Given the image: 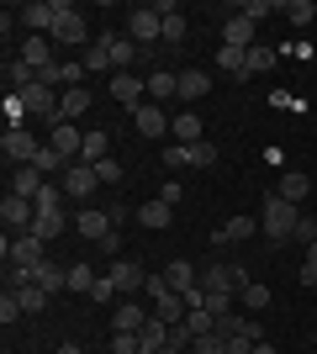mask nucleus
<instances>
[{
  "label": "nucleus",
  "mask_w": 317,
  "mask_h": 354,
  "mask_svg": "<svg viewBox=\"0 0 317 354\" xmlns=\"http://www.w3.org/2000/svg\"><path fill=\"white\" fill-rule=\"evenodd\" d=\"M307 191H312V185H307L302 169H286V175H280V185H275V196H280V201H291V207H302Z\"/></svg>",
  "instance_id": "23"
},
{
  "label": "nucleus",
  "mask_w": 317,
  "mask_h": 354,
  "mask_svg": "<svg viewBox=\"0 0 317 354\" xmlns=\"http://www.w3.org/2000/svg\"><path fill=\"white\" fill-rule=\"evenodd\" d=\"M43 249H48V243H43V238H32V233H16V238L6 233V238H0V254H6V265H27V270H32V265H43V259H48Z\"/></svg>",
  "instance_id": "4"
},
{
  "label": "nucleus",
  "mask_w": 317,
  "mask_h": 354,
  "mask_svg": "<svg viewBox=\"0 0 317 354\" xmlns=\"http://www.w3.org/2000/svg\"><path fill=\"white\" fill-rule=\"evenodd\" d=\"M16 296H21V312H43L48 301H53V296H48L43 286H21V291H16Z\"/></svg>",
  "instance_id": "40"
},
{
  "label": "nucleus",
  "mask_w": 317,
  "mask_h": 354,
  "mask_svg": "<svg viewBox=\"0 0 317 354\" xmlns=\"http://www.w3.org/2000/svg\"><path fill=\"white\" fill-rule=\"evenodd\" d=\"M43 185H48V175H37L32 164H16V169H11V191L27 196V201H37V191H43Z\"/></svg>",
  "instance_id": "20"
},
{
  "label": "nucleus",
  "mask_w": 317,
  "mask_h": 354,
  "mask_svg": "<svg viewBox=\"0 0 317 354\" xmlns=\"http://www.w3.org/2000/svg\"><path fill=\"white\" fill-rule=\"evenodd\" d=\"M16 59H21V64H32V69H48V64H53V43H48V37H27Z\"/></svg>",
  "instance_id": "27"
},
{
  "label": "nucleus",
  "mask_w": 317,
  "mask_h": 354,
  "mask_svg": "<svg viewBox=\"0 0 317 354\" xmlns=\"http://www.w3.org/2000/svg\"><path fill=\"white\" fill-rule=\"evenodd\" d=\"M312 344H317V333H312Z\"/></svg>",
  "instance_id": "60"
},
{
  "label": "nucleus",
  "mask_w": 317,
  "mask_h": 354,
  "mask_svg": "<svg viewBox=\"0 0 317 354\" xmlns=\"http://www.w3.org/2000/svg\"><path fill=\"white\" fill-rule=\"evenodd\" d=\"M159 37H164V43H180V37H185V16L180 11L164 16V32H159Z\"/></svg>",
  "instance_id": "50"
},
{
  "label": "nucleus",
  "mask_w": 317,
  "mask_h": 354,
  "mask_svg": "<svg viewBox=\"0 0 317 354\" xmlns=\"http://www.w3.org/2000/svg\"><path fill=\"white\" fill-rule=\"evenodd\" d=\"M169 138L175 143H201V117L196 111H175L169 117Z\"/></svg>",
  "instance_id": "25"
},
{
  "label": "nucleus",
  "mask_w": 317,
  "mask_h": 354,
  "mask_svg": "<svg viewBox=\"0 0 317 354\" xmlns=\"http://www.w3.org/2000/svg\"><path fill=\"white\" fill-rule=\"evenodd\" d=\"M0 222L27 233L32 222H37V201H27V196H16V191H6V201H0Z\"/></svg>",
  "instance_id": "9"
},
{
  "label": "nucleus",
  "mask_w": 317,
  "mask_h": 354,
  "mask_svg": "<svg viewBox=\"0 0 317 354\" xmlns=\"http://www.w3.org/2000/svg\"><path fill=\"white\" fill-rule=\"evenodd\" d=\"M259 227H265V238L270 243H286V238H296V227H302V207H291V201H280V196H265V217H259Z\"/></svg>",
  "instance_id": "1"
},
{
  "label": "nucleus",
  "mask_w": 317,
  "mask_h": 354,
  "mask_svg": "<svg viewBox=\"0 0 317 354\" xmlns=\"http://www.w3.org/2000/svg\"><path fill=\"white\" fill-rule=\"evenodd\" d=\"M53 153H59L64 164H79V153H85V133H75V122H53Z\"/></svg>",
  "instance_id": "11"
},
{
  "label": "nucleus",
  "mask_w": 317,
  "mask_h": 354,
  "mask_svg": "<svg viewBox=\"0 0 317 354\" xmlns=\"http://www.w3.org/2000/svg\"><path fill=\"white\" fill-rule=\"evenodd\" d=\"M254 21H249V16H227L222 21V48H243V53H249V48H254Z\"/></svg>",
  "instance_id": "14"
},
{
  "label": "nucleus",
  "mask_w": 317,
  "mask_h": 354,
  "mask_svg": "<svg viewBox=\"0 0 317 354\" xmlns=\"http://www.w3.org/2000/svg\"><path fill=\"white\" fill-rule=\"evenodd\" d=\"M85 354H90V349H85ZM95 354H101V349H95Z\"/></svg>",
  "instance_id": "59"
},
{
  "label": "nucleus",
  "mask_w": 317,
  "mask_h": 354,
  "mask_svg": "<svg viewBox=\"0 0 317 354\" xmlns=\"http://www.w3.org/2000/svg\"><path fill=\"white\" fill-rule=\"evenodd\" d=\"M137 339H143V349H164V344H169V323H164V317H148Z\"/></svg>",
  "instance_id": "34"
},
{
  "label": "nucleus",
  "mask_w": 317,
  "mask_h": 354,
  "mask_svg": "<svg viewBox=\"0 0 317 354\" xmlns=\"http://www.w3.org/2000/svg\"><path fill=\"white\" fill-rule=\"evenodd\" d=\"M90 169H95V180H101V185H117V180H122V164H117V159H101V164H90Z\"/></svg>",
  "instance_id": "49"
},
{
  "label": "nucleus",
  "mask_w": 317,
  "mask_h": 354,
  "mask_svg": "<svg viewBox=\"0 0 317 354\" xmlns=\"http://www.w3.org/2000/svg\"><path fill=\"white\" fill-rule=\"evenodd\" d=\"M153 312H143L137 307V296L133 301H117V312H111V328H117V333H143V323H148Z\"/></svg>",
  "instance_id": "15"
},
{
  "label": "nucleus",
  "mask_w": 317,
  "mask_h": 354,
  "mask_svg": "<svg viewBox=\"0 0 317 354\" xmlns=\"http://www.w3.org/2000/svg\"><path fill=\"white\" fill-rule=\"evenodd\" d=\"M0 148H6V164H32L37 153H43V143H37V138H32L27 127H6Z\"/></svg>",
  "instance_id": "7"
},
{
  "label": "nucleus",
  "mask_w": 317,
  "mask_h": 354,
  "mask_svg": "<svg viewBox=\"0 0 317 354\" xmlns=\"http://www.w3.org/2000/svg\"><path fill=\"white\" fill-rule=\"evenodd\" d=\"M137 222H143V227H169V222H175V207L148 201V207H137Z\"/></svg>",
  "instance_id": "33"
},
{
  "label": "nucleus",
  "mask_w": 317,
  "mask_h": 354,
  "mask_svg": "<svg viewBox=\"0 0 317 354\" xmlns=\"http://www.w3.org/2000/svg\"><path fill=\"white\" fill-rule=\"evenodd\" d=\"M296 238H302L307 249H312V243H317V222H312V217H302V227H296Z\"/></svg>",
  "instance_id": "54"
},
{
  "label": "nucleus",
  "mask_w": 317,
  "mask_h": 354,
  "mask_svg": "<svg viewBox=\"0 0 317 354\" xmlns=\"http://www.w3.org/2000/svg\"><path fill=\"white\" fill-rule=\"evenodd\" d=\"M59 185H64V196H69V201H90V191L101 185V180H95V169H90V164H69Z\"/></svg>",
  "instance_id": "10"
},
{
  "label": "nucleus",
  "mask_w": 317,
  "mask_h": 354,
  "mask_svg": "<svg viewBox=\"0 0 317 354\" xmlns=\"http://www.w3.org/2000/svg\"><path fill=\"white\" fill-rule=\"evenodd\" d=\"M280 16H286V21H296V27H307V21L317 16V6H312V0H286V6H280Z\"/></svg>",
  "instance_id": "38"
},
{
  "label": "nucleus",
  "mask_w": 317,
  "mask_h": 354,
  "mask_svg": "<svg viewBox=\"0 0 317 354\" xmlns=\"http://www.w3.org/2000/svg\"><path fill=\"white\" fill-rule=\"evenodd\" d=\"M32 286H43V291L48 296H59V291H69V265H48V259H43V265H32Z\"/></svg>",
  "instance_id": "18"
},
{
  "label": "nucleus",
  "mask_w": 317,
  "mask_h": 354,
  "mask_svg": "<svg viewBox=\"0 0 317 354\" xmlns=\"http://www.w3.org/2000/svg\"><path fill=\"white\" fill-rule=\"evenodd\" d=\"M243 286H249V265H206L201 270V291L206 296H233L238 301Z\"/></svg>",
  "instance_id": "2"
},
{
  "label": "nucleus",
  "mask_w": 317,
  "mask_h": 354,
  "mask_svg": "<svg viewBox=\"0 0 317 354\" xmlns=\"http://www.w3.org/2000/svg\"><path fill=\"white\" fill-rule=\"evenodd\" d=\"M180 95V85H175V74L169 69H159V74H148V101L159 106V101H175Z\"/></svg>",
  "instance_id": "30"
},
{
  "label": "nucleus",
  "mask_w": 317,
  "mask_h": 354,
  "mask_svg": "<svg viewBox=\"0 0 317 354\" xmlns=\"http://www.w3.org/2000/svg\"><path fill=\"white\" fill-rule=\"evenodd\" d=\"M79 64H85L90 74H117V64H111V43H106V37H95V43H90V53H85Z\"/></svg>",
  "instance_id": "29"
},
{
  "label": "nucleus",
  "mask_w": 317,
  "mask_h": 354,
  "mask_svg": "<svg viewBox=\"0 0 317 354\" xmlns=\"http://www.w3.org/2000/svg\"><path fill=\"white\" fill-rule=\"evenodd\" d=\"M143 296H148L153 307H159V301H164V296H169V281H164V270H159V275H148V281H143Z\"/></svg>",
  "instance_id": "45"
},
{
  "label": "nucleus",
  "mask_w": 317,
  "mask_h": 354,
  "mask_svg": "<svg viewBox=\"0 0 317 354\" xmlns=\"http://www.w3.org/2000/svg\"><path fill=\"white\" fill-rule=\"evenodd\" d=\"M53 43H69V48L90 43V27H85V16L69 0H53Z\"/></svg>",
  "instance_id": "3"
},
{
  "label": "nucleus",
  "mask_w": 317,
  "mask_h": 354,
  "mask_svg": "<svg viewBox=\"0 0 317 354\" xmlns=\"http://www.w3.org/2000/svg\"><path fill=\"white\" fill-rule=\"evenodd\" d=\"M133 127H137L143 138H164V133H169V117H164V106L143 101V106L133 111Z\"/></svg>",
  "instance_id": "13"
},
{
  "label": "nucleus",
  "mask_w": 317,
  "mask_h": 354,
  "mask_svg": "<svg viewBox=\"0 0 317 354\" xmlns=\"http://www.w3.org/2000/svg\"><path fill=\"white\" fill-rule=\"evenodd\" d=\"M101 159H111V133L90 127V133H85V153H79V164H101Z\"/></svg>",
  "instance_id": "28"
},
{
  "label": "nucleus",
  "mask_w": 317,
  "mask_h": 354,
  "mask_svg": "<svg viewBox=\"0 0 317 354\" xmlns=\"http://www.w3.org/2000/svg\"><path fill=\"white\" fill-rule=\"evenodd\" d=\"M143 95H148V74H137V69L111 74V101H117V106L137 111V106H143Z\"/></svg>",
  "instance_id": "5"
},
{
  "label": "nucleus",
  "mask_w": 317,
  "mask_h": 354,
  "mask_svg": "<svg viewBox=\"0 0 317 354\" xmlns=\"http://www.w3.org/2000/svg\"><path fill=\"white\" fill-rule=\"evenodd\" d=\"M164 164H169V169H191V148H185V143H169L164 148Z\"/></svg>",
  "instance_id": "48"
},
{
  "label": "nucleus",
  "mask_w": 317,
  "mask_h": 354,
  "mask_svg": "<svg viewBox=\"0 0 317 354\" xmlns=\"http://www.w3.org/2000/svg\"><path fill=\"white\" fill-rule=\"evenodd\" d=\"M191 354H227V339L222 333H201V339L191 344Z\"/></svg>",
  "instance_id": "44"
},
{
  "label": "nucleus",
  "mask_w": 317,
  "mask_h": 354,
  "mask_svg": "<svg viewBox=\"0 0 317 354\" xmlns=\"http://www.w3.org/2000/svg\"><path fill=\"white\" fill-rule=\"evenodd\" d=\"M275 11H280L275 0H249V6H238V16H249L254 27H259V21H265V16H275Z\"/></svg>",
  "instance_id": "42"
},
{
  "label": "nucleus",
  "mask_w": 317,
  "mask_h": 354,
  "mask_svg": "<svg viewBox=\"0 0 317 354\" xmlns=\"http://www.w3.org/2000/svg\"><path fill=\"white\" fill-rule=\"evenodd\" d=\"M95 281H101V275H95L90 265H69V291H79V296H90V291H95Z\"/></svg>",
  "instance_id": "37"
},
{
  "label": "nucleus",
  "mask_w": 317,
  "mask_h": 354,
  "mask_svg": "<svg viewBox=\"0 0 317 354\" xmlns=\"http://www.w3.org/2000/svg\"><path fill=\"white\" fill-rule=\"evenodd\" d=\"M191 148V169H211L217 164V143H185Z\"/></svg>",
  "instance_id": "41"
},
{
  "label": "nucleus",
  "mask_w": 317,
  "mask_h": 354,
  "mask_svg": "<svg viewBox=\"0 0 317 354\" xmlns=\"http://www.w3.org/2000/svg\"><path fill=\"white\" fill-rule=\"evenodd\" d=\"M111 354H143V339L137 333H111Z\"/></svg>",
  "instance_id": "46"
},
{
  "label": "nucleus",
  "mask_w": 317,
  "mask_h": 354,
  "mask_svg": "<svg viewBox=\"0 0 317 354\" xmlns=\"http://www.w3.org/2000/svg\"><path fill=\"white\" fill-rule=\"evenodd\" d=\"M16 317H21V296H16V291H6V296H0V323L11 328Z\"/></svg>",
  "instance_id": "47"
},
{
  "label": "nucleus",
  "mask_w": 317,
  "mask_h": 354,
  "mask_svg": "<svg viewBox=\"0 0 317 354\" xmlns=\"http://www.w3.org/2000/svg\"><path fill=\"white\" fill-rule=\"evenodd\" d=\"M164 281H169V291L191 296V291L201 286V275H196V265H185V259H175V265H164Z\"/></svg>",
  "instance_id": "22"
},
{
  "label": "nucleus",
  "mask_w": 317,
  "mask_h": 354,
  "mask_svg": "<svg viewBox=\"0 0 317 354\" xmlns=\"http://www.w3.org/2000/svg\"><path fill=\"white\" fill-rule=\"evenodd\" d=\"M64 227H69V217H64V212H59V217H37V222H32V227H27V233H32V238H43V243H53V238H59Z\"/></svg>",
  "instance_id": "35"
},
{
  "label": "nucleus",
  "mask_w": 317,
  "mask_h": 354,
  "mask_svg": "<svg viewBox=\"0 0 317 354\" xmlns=\"http://www.w3.org/2000/svg\"><path fill=\"white\" fill-rule=\"evenodd\" d=\"M101 254H111V259H117V254H122V233H117V227H111V233L101 238Z\"/></svg>",
  "instance_id": "53"
},
{
  "label": "nucleus",
  "mask_w": 317,
  "mask_h": 354,
  "mask_svg": "<svg viewBox=\"0 0 317 354\" xmlns=\"http://www.w3.org/2000/svg\"><path fill=\"white\" fill-rule=\"evenodd\" d=\"M275 64H280V48H270V43H254L243 53V74H265V69H275Z\"/></svg>",
  "instance_id": "26"
},
{
  "label": "nucleus",
  "mask_w": 317,
  "mask_h": 354,
  "mask_svg": "<svg viewBox=\"0 0 317 354\" xmlns=\"http://www.w3.org/2000/svg\"><path fill=\"white\" fill-rule=\"evenodd\" d=\"M302 286H312V291H317V243L307 249V265H302Z\"/></svg>",
  "instance_id": "52"
},
{
  "label": "nucleus",
  "mask_w": 317,
  "mask_h": 354,
  "mask_svg": "<svg viewBox=\"0 0 317 354\" xmlns=\"http://www.w3.org/2000/svg\"><path fill=\"white\" fill-rule=\"evenodd\" d=\"M90 296H95V301H101V307H106V301H117L122 291H117V281H111V275H101V281H95V291H90Z\"/></svg>",
  "instance_id": "51"
},
{
  "label": "nucleus",
  "mask_w": 317,
  "mask_h": 354,
  "mask_svg": "<svg viewBox=\"0 0 317 354\" xmlns=\"http://www.w3.org/2000/svg\"><path fill=\"white\" fill-rule=\"evenodd\" d=\"M32 80H37V69H32V64H21V59H6V90H16V95H21V90H27Z\"/></svg>",
  "instance_id": "31"
},
{
  "label": "nucleus",
  "mask_w": 317,
  "mask_h": 354,
  "mask_svg": "<svg viewBox=\"0 0 317 354\" xmlns=\"http://www.w3.org/2000/svg\"><path fill=\"white\" fill-rule=\"evenodd\" d=\"M254 354H280V349H275V344H265V339H259V344H254Z\"/></svg>",
  "instance_id": "56"
},
{
  "label": "nucleus",
  "mask_w": 317,
  "mask_h": 354,
  "mask_svg": "<svg viewBox=\"0 0 317 354\" xmlns=\"http://www.w3.org/2000/svg\"><path fill=\"white\" fill-rule=\"evenodd\" d=\"M85 111H90V90H85V85L59 90V117H53V122H79Z\"/></svg>",
  "instance_id": "16"
},
{
  "label": "nucleus",
  "mask_w": 317,
  "mask_h": 354,
  "mask_svg": "<svg viewBox=\"0 0 317 354\" xmlns=\"http://www.w3.org/2000/svg\"><path fill=\"white\" fill-rule=\"evenodd\" d=\"M75 233H85V238H95V243H101V238L111 233V217H106L101 207H79V217H75Z\"/></svg>",
  "instance_id": "19"
},
{
  "label": "nucleus",
  "mask_w": 317,
  "mask_h": 354,
  "mask_svg": "<svg viewBox=\"0 0 317 354\" xmlns=\"http://www.w3.org/2000/svg\"><path fill=\"white\" fill-rule=\"evenodd\" d=\"M180 196H185L180 185H164V191H159V201H164V207H180Z\"/></svg>",
  "instance_id": "55"
},
{
  "label": "nucleus",
  "mask_w": 317,
  "mask_h": 354,
  "mask_svg": "<svg viewBox=\"0 0 317 354\" xmlns=\"http://www.w3.org/2000/svg\"><path fill=\"white\" fill-rule=\"evenodd\" d=\"M217 64H222L233 80H249V74H243V48H217Z\"/></svg>",
  "instance_id": "39"
},
{
  "label": "nucleus",
  "mask_w": 317,
  "mask_h": 354,
  "mask_svg": "<svg viewBox=\"0 0 317 354\" xmlns=\"http://www.w3.org/2000/svg\"><path fill=\"white\" fill-rule=\"evenodd\" d=\"M59 354H85V349H79V344H59Z\"/></svg>",
  "instance_id": "57"
},
{
  "label": "nucleus",
  "mask_w": 317,
  "mask_h": 354,
  "mask_svg": "<svg viewBox=\"0 0 317 354\" xmlns=\"http://www.w3.org/2000/svg\"><path fill=\"white\" fill-rule=\"evenodd\" d=\"M238 301H243V307H249V312H265V307H270V301H275V296H270V286L249 281V286H243V296H238Z\"/></svg>",
  "instance_id": "36"
},
{
  "label": "nucleus",
  "mask_w": 317,
  "mask_h": 354,
  "mask_svg": "<svg viewBox=\"0 0 317 354\" xmlns=\"http://www.w3.org/2000/svg\"><path fill=\"white\" fill-rule=\"evenodd\" d=\"M6 127H21V117H27V106H21V95H16V90H6Z\"/></svg>",
  "instance_id": "43"
},
{
  "label": "nucleus",
  "mask_w": 317,
  "mask_h": 354,
  "mask_svg": "<svg viewBox=\"0 0 317 354\" xmlns=\"http://www.w3.org/2000/svg\"><path fill=\"white\" fill-rule=\"evenodd\" d=\"M159 32H164V16L153 11V6H133V16H127V37L143 48V43H159Z\"/></svg>",
  "instance_id": "6"
},
{
  "label": "nucleus",
  "mask_w": 317,
  "mask_h": 354,
  "mask_svg": "<svg viewBox=\"0 0 317 354\" xmlns=\"http://www.w3.org/2000/svg\"><path fill=\"white\" fill-rule=\"evenodd\" d=\"M32 169H37V175H48V180H64V169H69V164L53 153V143H43V153L32 159Z\"/></svg>",
  "instance_id": "32"
},
{
  "label": "nucleus",
  "mask_w": 317,
  "mask_h": 354,
  "mask_svg": "<svg viewBox=\"0 0 317 354\" xmlns=\"http://www.w3.org/2000/svg\"><path fill=\"white\" fill-rule=\"evenodd\" d=\"M159 354H185V349H180V344H164V349H159Z\"/></svg>",
  "instance_id": "58"
},
{
  "label": "nucleus",
  "mask_w": 317,
  "mask_h": 354,
  "mask_svg": "<svg viewBox=\"0 0 317 354\" xmlns=\"http://www.w3.org/2000/svg\"><path fill=\"white\" fill-rule=\"evenodd\" d=\"M16 21H21L32 37H53V0H32V6H16Z\"/></svg>",
  "instance_id": "8"
},
{
  "label": "nucleus",
  "mask_w": 317,
  "mask_h": 354,
  "mask_svg": "<svg viewBox=\"0 0 317 354\" xmlns=\"http://www.w3.org/2000/svg\"><path fill=\"white\" fill-rule=\"evenodd\" d=\"M175 85H180V101H201V95L211 90V74L206 69H180V74H175Z\"/></svg>",
  "instance_id": "21"
},
{
  "label": "nucleus",
  "mask_w": 317,
  "mask_h": 354,
  "mask_svg": "<svg viewBox=\"0 0 317 354\" xmlns=\"http://www.w3.org/2000/svg\"><path fill=\"white\" fill-rule=\"evenodd\" d=\"M254 233H259V222H254V217H227L222 227L211 233V243L222 249V243H243V238H254Z\"/></svg>",
  "instance_id": "17"
},
{
  "label": "nucleus",
  "mask_w": 317,
  "mask_h": 354,
  "mask_svg": "<svg viewBox=\"0 0 317 354\" xmlns=\"http://www.w3.org/2000/svg\"><path fill=\"white\" fill-rule=\"evenodd\" d=\"M106 275H111V281H117V291L127 296V301H133V296L143 291V281H148V275H143V270H137V259H111V270H106Z\"/></svg>",
  "instance_id": "12"
},
{
  "label": "nucleus",
  "mask_w": 317,
  "mask_h": 354,
  "mask_svg": "<svg viewBox=\"0 0 317 354\" xmlns=\"http://www.w3.org/2000/svg\"><path fill=\"white\" fill-rule=\"evenodd\" d=\"M106 43H111V64H117V74L137 64V43L127 37V32H106Z\"/></svg>",
  "instance_id": "24"
}]
</instances>
